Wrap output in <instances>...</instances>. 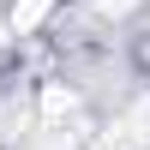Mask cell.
Segmentation results:
<instances>
[{
    "label": "cell",
    "instance_id": "6da1fadb",
    "mask_svg": "<svg viewBox=\"0 0 150 150\" xmlns=\"http://www.w3.org/2000/svg\"><path fill=\"white\" fill-rule=\"evenodd\" d=\"M54 12H60V0H12L6 6V30L12 36H36Z\"/></svg>",
    "mask_w": 150,
    "mask_h": 150
},
{
    "label": "cell",
    "instance_id": "7a4b0ae2",
    "mask_svg": "<svg viewBox=\"0 0 150 150\" xmlns=\"http://www.w3.org/2000/svg\"><path fill=\"white\" fill-rule=\"evenodd\" d=\"M96 6V18H108V24H120V18H132V12H144L150 0H90Z\"/></svg>",
    "mask_w": 150,
    "mask_h": 150
}]
</instances>
